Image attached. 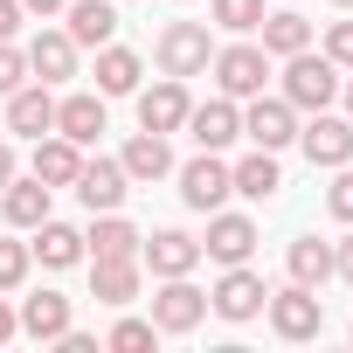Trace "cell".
Returning a JSON list of instances; mask_svg holds the SVG:
<instances>
[{"mask_svg":"<svg viewBox=\"0 0 353 353\" xmlns=\"http://www.w3.org/2000/svg\"><path fill=\"white\" fill-rule=\"evenodd\" d=\"M8 132H21V139H42V132H56V97H49V83L8 90Z\"/></svg>","mask_w":353,"mask_h":353,"instance_id":"11","label":"cell"},{"mask_svg":"<svg viewBox=\"0 0 353 353\" xmlns=\"http://www.w3.org/2000/svg\"><path fill=\"white\" fill-rule=\"evenodd\" d=\"M14 28H21V0H0V42H8Z\"/></svg>","mask_w":353,"mask_h":353,"instance_id":"36","label":"cell"},{"mask_svg":"<svg viewBox=\"0 0 353 353\" xmlns=\"http://www.w3.org/2000/svg\"><path fill=\"white\" fill-rule=\"evenodd\" d=\"M56 132H63L70 145H97V132H104V97H63V104H56Z\"/></svg>","mask_w":353,"mask_h":353,"instance_id":"19","label":"cell"},{"mask_svg":"<svg viewBox=\"0 0 353 353\" xmlns=\"http://www.w3.org/2000/svg\"><path fill=\"white\" fill-rule=\"evenodd\" d=\"M325 201H332V215H339V222H353V173H339Z\"/></svg>","mask_w":353,"mask_h":353,"instance_id":"35","label":"cell"},{"mask_svg":"<svg viewBox=\"0 0 353 353\" xmlns=\"http://www.w3.org/2000/svg\"><path fill=\"white\" fill-rule=\"evenodd\" d=\"M215 28H229V35H250L256 21H263V0H215Z\"/></svg>","mask_w":353,"mask_h":353,"instance_id":"30","label":"cell"},{"mask_svg":"<svg viewBox=\"0 0 353 353\" xmlns=\"http://www.w3.org/2000/svg\"><path fill=\"white\" fill-rule=\"evenodd\" d=\"M0 208H8L14 229H35V222H49V188L42 181H8L0 188Z\"/></svg>","mask_w":353,"mask_h":353,"instance_id":"23","label":"cell"},{"mask_svg":"<svg viewBox=\"0 0 353 353\" xmlns=\"http://www.w3.org/2000/svg\"><path fill=\"white\" fill-rule=\"evenodd\" d=\"M188 132H194V145H201V152H222V145L243 132V118H236V104H229V97H215V104H188Z\"/></svg>","mask_w":353,"mask_h":353,"instance_id":"13","label":"cell"},{"mask_svg":"<svg viewBox=\"0 0 353 353\" xmlns=\"http://www.w3.org/2000/svg\"><path fill=\"white\" fill-rule=\"evenodd\" d=\"M14 181V145H0V188Z\"/></svg>","mask_w":353,"mask_h":353,"instance_id":"39","label":"cell"},{"mask_svg":"<svg viewBox=\"0 0 353 353\" xmlns=\"http://www.w3.org/2000/svg\"><path fill=\"white\" fill-rule=\"evenodd\" d=\"M28 256H42L49 270H70V263L83 256V236H77L70 222H35V243H28Z\"/></svg>","mask_w":353,"mask_h":353,"instance_id":"20","label":"cell"},{"mask_svg":"<svg viewBox=\"0 0 353 353\" xmlns=\"http://www.w3.org/2000/svg\"><path fill=\"white\" fill-rule=\"evenodd\" d=\"M325 56L353 70V21H332V35H325Z\"/></svg>","mask_w":353,"mask_h":353,"instance_id":"34","label":"cell"},{"mask_svg":"<svg viewBox=\"0 0 353 353\" xmlns=\"http://www.w3.org/2000/svg\"><path fill=\"white\" fill-rule=\"evenodd\" d=\"M21 77H28V56L0 42V97H8V90H21Z\"/></svg>","mask_w":353,"mask_h":353,"instance_id":"33","label":"cell"},{"mask_svg":"<svg viewBox=\"0 0 353 353\" xmlns=\"http://www.w3.org/2000/svg\"><path fill=\"white\" fill-rule=\"evenodd\" d=\"M83 243H90V256H139V229L118 222V208H104V222H97Z\"/></svg>","mask_w":353,"mask_h":353,"instance_id":"29","label":"cell"},{"mask_svg":"<svg viewBox=\"0 0 353 353\" xmlns=\"http://www.w3.org/2000/svg\"><path fill=\"white\" fill-rule=\"evenodd\" d=\"M132 291H139L132 256H90V298L97 305H132Z\"/></svg>","mask_w":353,"mask_h":353,"instance_id":"16","label":"cell"},{"mask_svg":"<svg viewBox=\"0 0 353 353\" xmlns=\"http://www.w3.org/2000/svg\"><path fill=\"white\" fill-rule=\"evenodd\" d=\"M332 8H353V0H332Z\"/></svg>","mask_w":353,"mask_h":353,"instance_id":"42","label":"cell"},{"mask_svg":"<svg viewBox=\"0 0 353 353\" xmlns=\"http://www.w3.org/2000/svg\"><path fill=\"white\" fill-rule=\"evenodd\" d=\"M229 194H236V181H229V166H222L215 152H201V159H188V166H181V201H188V208H201V215H208V208H222Z\"/></svg>","mask_w":353,"mask_h":353,"instance_id":"6","label":"cell"},{"mask_svg":"<svg viewBox=\"0 0 353 353\" xmlns=\"http://www.w3.org/2000/svg\"><path fill=\"white\" fill-rule=\"evenodd\" d=\"M332 97H339L332 56H305V49H298V56L284 63V104H291V111H325Z\"/></svg>","mask_w":353,"mask_h":353,"instance_id":"1","label":"cell"},{"mask_svg":"<svg viewBox=\"0 0 353 353\" xmlns=\"http://www.w3.org/2000/svg\"><path fill=\"white\" fill-rule=\"evenodd\" d=\"M14 332H21V319H14V312H8V305H0V346H8V339H14Z\"/></svg>","mask_w":353,"mask_h":353,"instance_id":"38","label":"cell"},{"mask_svg":"<svg viewBox=\"0 0 353 353\" xmlns=\"http://www.w3.org/2000/svg\"><path fill=\"white\" fill-rule=\"evenodd\" d=\"M70 188H77V201H83L90 215H104V208H118V201L132 194V173H125L118 159H83Z\"/></svg>","mask_w":353,"mask_h":353,"instance_id":"4","label":"cell"},{"mask_svg":"<svg viewBox=\"0 0 353 353\" xmlns=\"http://www.w3.org/2000/svg\"><path fill=\"white\" fill-rule=\"evenodd\" d=\"M250 250H256V222H250V215H215V222H208L201 256H215V263H250Z\"/></svg>","mask_w":353,"mask_h":353,"instance_id":"15","label":"cell"},{"mask_svg":"<svg viewBox=\"0 0 353 353\" xmlns=\"http://www.w3.org/2000/svg\"><path fill=\"white\" fill-rule=\"evenodd\" d=\"M152 332H159L152 319H118V325H111V346H118V353H139V346H152Z\"/></svg>","mask_w":353,"mask_h":353,"instance_id":"31","label":"cell"},{"mask_svg":"<svg viewBox=\"0 0 353 353\" xmlns=\"http://www.w3.org/2000/svg\"><path fill=\"white\" fill-rule=\"evenodd\" d=\"M97 90H104V97H132V90H139V56L104 42V49H97Z\"/></svg>","mask_w":353,"mask_h":353,"instance_id":"26","label":"cell"},{"mask_svg":"<svg viewBox=\"0 0 353 353\" xmlns=\"http://www.w3.org/2000/svg\"><path fill=\"white\" fill-rule=\"evenodd\" d=\"M263 305H270V325H277L284 339H312V332L325 325V305H319L312 284H284V291H270Z\"/></svg>","mask_w":353,"mask_h":353,"instance_id":"2","label":"cell"},{"mask_svg":"<svg viewBox=\"0 0 353 353\" xmlns=\"http://www.w3.org/2000/svg\"><path fill=\"white\" fill-rule=\"evenodd\" d=\"M208 63H215V42H208L201 21H173V28L159 35V70H166V77H194V70H208Z\"/></svg>","mask_w":353,"mask_h":353,"instance_id":"3","label":"cell"},{"mask_svg":"<svg viewBox=\"0 0 353 353\" xmlns=\"http://www.w3.org/2000/svg\"><path fill=\"white\" fill-rule=\"evenodd\" d=\"M284 263H291V284H312V291L332 277V250H325L319 236H298V243L284 250Z\"/></svg>","mask_w":353,"mask_h":353,"instance_id":"27","label":"cell"},{"mask_svg":"<svg viewBox=\"0 0 353 353\" xmlns=\"http://www.w3.org/2000/svg\"><path fill=\"white\" fill-rule=\"evenodd\" d=\"M243 132H250L263 152H277V145H291V139H298V118H291V104H284V97H256V104H250V118H243Z\"/></svg>","mask_w":353,"mask_h":353,"instance_id":"14","label":"cell"},{"mask_svg":"<svg viewBox=\"0 0 353 353\" xmlns=\"http://www.w3.org/2000/svg\"><path fill=\"white\" fill-rule=\"evenodd\" d=\"M21 8H28V14H56V8H63V0H21Z\"/></svg>","mask_w":353,"mask_h":353,"instance_id":"40","label":"cell"},{"mask_svg":"<svg viewBox=\"0 0 353 353\" xmlns=\"http://www.w3.org/2000/svg\"><path fill=\"white\" fill-rule=\"evenodd\" d=\"M229 181H236V194H250V201H270V194L284 188V173H277V152H263V145H256V152H250V159L229 173Z\"/></svg>","mask_w":353,"mask_h":353,"instance_id":"25","label":"cell"},{"mask_svg":"<svg viewBox=\"0 0 353 353\" xmlns=\"http://www.w3.org/2000/svg\"><path fill=\"white\" fill-rule=\"evenodd\" d=\"M256 28H263V56H298L312 42V21L305 14H263Z\"/></svg>","mask_w":353,"mask_h":353,"instance_id":"28","label":"cell"},{"mask_svg":"<svg viewBox=\"0 0 353 353\" xmlns=\"http://www.w3.org/2000/svg\"><path fill=\"white\" fill-rule=\"evenodd\" d=\"M298 139H305V159H312V166H346V159H353V118L319 111Z\"/></svg>","mask_w":353,"mask_h":353,"instance_id":"9","label":"cell"},{"mask_svg":"<svg viewBox=\"0 0 353 353\" xmlns=\"http://www.w3.org/2000/svg\"><path fill=\"white\" fill-rule=\"evenodd\" d=\"M77 166H83V152H77L70 139H35V181H42V188H70Z\"/></svg>","mask_w":353,"mask_h":353,"instance_id":"21","label":"cell"},{"mask_svg":"<svg viewBox=\"0 0 353 353\" xmlns=\"http://www.w3.org/2000/svg\"><path fill=\"white\" fill-rule=\"evenodd\" d=\"M132 181H159V173H173V152H166V132H139L132 145H125V159H118Z\"/></svg>","mask_w":353,"mask_h":353,"instance_id":"22","label":"cell"},{"mask_svg":"<svg viewBox=\"0 0 353 353\" xmlns=\"http://www.w3.org/2000/svg\"><path fill=\"white\" fill-rule=\"evenodd\" d=\"M263 298H270V291H263V277H256V270H243V263H229V277L215 284V298H208V305H215L222 319H236V325H243V319H256V312H263Z\"/></svg>","mask_w":353,"mask_h":353,"instance_id":"10","label":"cell"},{"mask_svg":"<svg viewBox=\"0 0 353 353\" xmlns=\"http://www.w3.org/2000/svg\"><path fill=\"white\" fill-rule=\"evenodd\" d=\"M215 77H222V90H229V97H263L270 56H263V49H250V42H236V49H222V56H215Z\"/></svg>","mask_w":353,"mask_h":353,"instance_id":"8","label":"cell"},{"mask_svg":"<svg viewBox=\"0 0 353 353\" xmlns=\"http://www.w3.org/2000/svg\"><path fill=\"white\" fill-rule=\"evenodd\" d=\"M28 277V243H0V291H14Z\"/></svg>","mask_w":353,"mask_h":353,"instance_id":"32","label":"cell"},{"mask_svg":"<svg viewBox=\"0 0 353 353\" xmlns=\"http://www.w3.org/2000/svg\"><path fill=\"white\" fill-rule=\"evenodd\" d=\"M28 70H35L42 83H63V77L77 70V42H70V35H35V42H28Z\"/></svg>","mask_w":353,"mask_h":353,"instance_id":"24","label":"cell"},{"mask_svg":"<svg viewBox=\"0 0 353 353\" xmlns=\"http://www.w3.org/2000/svg\"><path fill=\"white\" fill-rule=\"evenodd\" d=\"M21 332H28V339H63V332H70V298H63V291L21 298Z\"/></svg>","mask_w":353,"mask_h":353,"instance_id":"18","label":"cell"},{"mask_svg":"<svg viewBox=\"0 0 353 353\" xmlns=\"http://www.w3.org/2000/svg\"><path fill=\"white\" fill-rule=\"evenodd\" d=\"M139 256H145L152 277H188L201 263V243L188 229H159V236H139Z\"/></svg>","mask_w":353,"mask_h":353,"instance_id":"7","label":"cell"},{"mask_svg":"<svg viewBox=\"0 0 353 353\" xmlns=\"http://www.w3.org/2000/svg\"><path fill=\"white\" fill-rule=\"evenodd\" d=\"M139 125H145V132H181V125H188V83H181V77L152 83V90L139 97Z\"/></svg>","mask_w":353,"mask_h":353,"instance_id":"12","label":"cell"},{"mask_svg":"<svg viewBox=\"0 0 353 353\" xmlns=\"http://www.w3.org/2000/svg\"><path fill=\"white\" fill-rule=\"evenodd\" d=\"M118 35V8L111 0H70V42L77 49H104Z\"/></svg>","mask_w":353,"mask_h":353,"instance_id":"17","label":"cell"},{"mask_svg":"<svg viewBox=\"0 0 353 353\" xmlns=\"http://www.w3.org/2000/svg\"><path fill=\"white\" fill-rule=\"evenodd\" d=\"M332 270H339V277H346V284H353V236H346V243H339V250H332Z\"/></svg>","mask_w":353,"mask_h":353,"instance_id":"37","label":"cell"},{"mask_svg":"<svg viewBox=\"0 0 353 353\" xmlns=\"http://www.w3.org/2000/svg\"><path fill=\"white\" fill-rule=\"evenodd\" d=\"M208 319V291H194L188 277H166V291L152 298V325L159 332H194Z\"/></svg>","mask_w":353,"mask_h":353,"instance_id":"5","label":"cell"},{"mask_svg":"<svg viewBox=\"0 0 353 353\" xmlns=\"http://www.w3.org/2000/svg\"><path fill=\"white\" fill-rule=\"evenodd\" d=\"M346 118H353V83H346Z\"/></svg>","mask_w":353,"mask_h":353,"instance_id":"41","label":"cell"}]
</instances>
